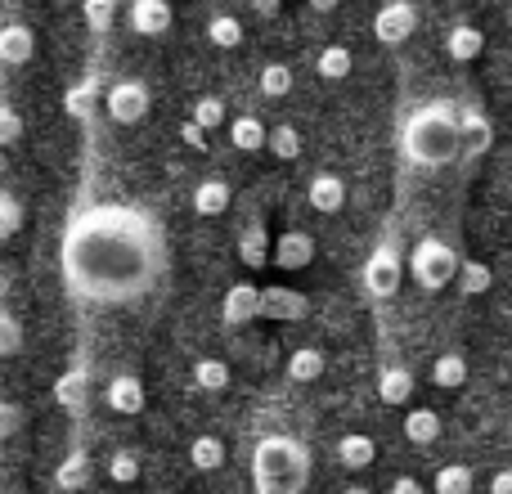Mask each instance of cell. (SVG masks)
<instances>
[{
    "label": "cell",
    "mask_w": 512,
    "mask_h": 494,
    "mask_svg": "<svg viewBox=\"0 0 512 494\" xmlns=\"http://www.w3.org/2000/svg\"><path fill=\"white\" fill-rule=\"evenodd\" d=\"M292 90V68H283V63H265L261 68V95L265 99H283Z\"/></svg>",
    "instance_id": "40"
},
{
    "label": "cell",
    "mask_w": 512,
    "mask_h": 494,
    "mask_svg": "<svg viewBox=\"0 0 512 494\" xmlns=\"http://www.w3.org/2000/svg\"><path fill=\"white\" fill-rule=\"evenodd\" d=\"M194 387L198 391H212V396H216V391H225V387H230V364L216 360V355H203V360L194 364Z\"/></svg>",
    "instance_id": "28"
},
{
    "label": "cell",
    "mask_w": 512,
    "mask_h": 494,
    "mask_svg": "<svg viewBox=\"0 0 512 494\" xmlns=\"http://www.w3.org/2000/svg\"><path fill=\"white\" fill-rule=\"evenodd\" d=\"M256 315H261V288H252V283H234L221 301V319L230 328H243V324H252Z\"/></svg>",
    "instance_id": "15"
},
{
    "label": "cell",
    "mask_w": 512,
    "mask_h": 494,
    "mask_svg": "<svg viewBox=\"0 0 512 494\" xmlns=\"http://www.w3.org/2000/svg\"><path fill=\"white\" fill-rule=\"evenodd\" d=\"M409 274H414L418 288L427 292H441L454 283V274H459V256H454V247L445 239H418L414 252H409Z\"/></svg>",
    "instance_id": "4"
},
{
    "label": "cell",
    "mask_w": 512,
    "mask_h": 494,
    "mask_svg": "<svg viewBox=\"0 0 512 494\" xmlns=\"http://www.w3.org/2000/svg\"><path fill=\"white\" fill-rule=\"evenodd\" d=\"M391 494H427V490L418 486L414 477H396V481H391Z\"/></svg>",
    "instance_id": "45"
},
{
    "label": "cell",
    "mask_w": 512,
    "mask_h": 494,
    "mask_svg": "<svg viewBox=\"0 0 512 494\" xmlns=\"http://www.w3.org/2000/svg\"><path fill=\"white\" fill-rule=\"evenodd\" d=\"M180 140H185L194 153H203V149H207V131L194 122V117H185V122H180Z\"/></svg>",
    "instance_id": "43"
},
{
    "label": "cell",
    "mask_w": 512,
    "mask_h": 494,
    "mask_svg": "<svg viewBox=\"0 0 512 494\" xmlns=\"http://www.w3.org/2000/svg\"><path fill=\"white\" fill-rule=\"evenodd\" d=\"M490 494H512V468H499L490 477Z\"/></svg>",
    "instance_id": "44"
},
{
    "label": "cell",
    "mask_w": 512,
    "mask_h": 494,
    "mask_svg": "<svg viewBox=\"0 0 512 494\" xmlns=\"http://www.w3.org/2000/svg\"><path fill=\"white\" fill-rule=\"evenodd\" d=\"M36 54V32L27 23H0V72H14L23 63H32Z\"/></svg>",
    "instance_id": "10"
},
{
    "label": "cell",
    "mask_w": 512,
    "mask_h": 494,
    "mask_svg": "<svg viewBox=\"0 0 512 494\" xmlns=\"http://www.w3.org/2000/svg\"><path fill=\"white\" fill-rule=\"evenodd\" d=\"M117 5L122 0H81V14H86V27L95 36H108L117 23Z\"/></svg>",
    "instance_id": "33"
},
{
    "label": "cell",
    "mask_w": 512,
    "mask_h": 494,
    "mask_svg": "<svg viewBox=\"0 0 512 494\" xmlns=\"http://www.w3.org/2000/svg\"><path fill=\"white\" fill-rule=\"evenodd\" d=\"M104 477L117 481V486H131V481H140V454H135V450H117L113 459L104 463Z\"/></svg>",
    "instance_id": "35"
},
{
    "label": "cell",
    "mask_w": 512,
    "mask_h": 494,
    "mask_svg": "<svg viewBox=\"0 0 512 494\" xmlns=\"http://www.w3.org/2000/svg\"><path fill=\"white\" fill-rule=\"evenodd\" d=\"M288 378L292 382H315L324 378V355L315 351V346H301V351L288 355Z\"/></svg>",
    "instance_id": "30"
},
{
    "label": "cell",
    "mask_w": 512,
    "mask_h": 494,
    "mask_svg": "<svg viewBox=\"0 0 512 494\" xmlns=\"http://www.w3.org/2000/svg\"><path fill=\"white\" fill-rule=\"evenodd\" d=\"M481 50H486V36H481V27L459 23V27H450V32H445V54H450L454 63L481 59Z\"/></svg>",
    "instance_id": "17"
},
{
    "label": "cell",
    "mask_w": 512,
    "mask_h": 494,
    "mask_svg": "<svg viewBox=\"0 0 512 494\" xmlns=\"http://www.w3.org/2000/svg\"><path fill=\"white\" fill-rule=\"evenodd\" d=\"M95 108H99V81L95 77H81L77 86H68V95H63V113L77 117V122H86Z\"/></svg>",
    "instance_id": "22"
},
{
    "label": "cell",
    "mask_w": 512,
    "mask_h": 494,
    "mask_svg": "<svg viewBox=\"0 0 512 494\" xmlns=\"http://www.w3.org/2000/svg\"><path fill=\"white\" fill-rule=\"evenodd\" d=\"M270 230H265L261 221H252L248 230H243V239H239V256H243V265L248 270H261L265 261H270Z\"/></svg>",
    "instance_id": "24"
},
{
    "label": "cell",
    "mask_w": 512,
    "mask_h": 494,
    "mask_svg": "<svg viewBox=\"0 0 512 494\" xmlns=\"http://www.w3.org/2000/svg\"><path fill=\"white\" fill-rule=\"evenodd\" d=\"M378 400L382 405H409L414 400V373L405 364H387L378 378Z\"/></svg>",
    "instance_id": "20"
},
{
    "label": "cell",
    "mask_w": 512,
    "mask_h": 494,
    "mask_svg": "<svg viewBox=\"0 0 512 494\" xmlns=\"http://www.w3.org/2000/svg\"><path fill=\"white\" fill-rule=\"evenodd\" d=\"M472 468H463V463H445L441 472H436V494H472Z\"/></svg>",
    "instance_id": "36"
},
{
    "label": "cell",
    "mask_w": 512,
    "mask_h": 494,
    "mask_svg": "<svg viewBox=\"0 0 512 494\" xmlns=\"http://www.w3.org/2000/svg\"><path fill=\"white\" fill-rule=\"evenodd\" d=\"M167 270V239L131 203H95L63 230V283L90 306H131Z\"/></svg>",
    "instance_id": "1"
},
{
    "label": "cell",
    "mask_w": 512,
    "mask_h": 494,
    "mask_svg": "<svg viewBox=\"0 0 512 494\" xmlns=\"http://www.w3.org/2000/svg\"><path fill=\"white\" fill-rule=\"evenodd\" d=\"M270 261L279 265V270H306L310 261H315V239H310L306 230H288L279 234L270 247Z\"/></svg>",
    "instance_id": "14"
},
{
    "label": "cell",
    "mask_w": 512,
    "mask_h": 494,
    "mask_svg": "<svg viewBox=\"0 0 512 494\" xmlns=\"http://www.w3.org/2000/svg\"><path fill=\"white\" fill-rule=\"evenodd\" d=\"M441 414L436 409H409L405 414V436L414 445H432V441H441Z\"/></svg>",
    "instance_id": "25"
},
{
    "label": "cell",
    "mask_w": 512,
    "mask_h": 494,
    "mask_svg": "<svg viewBox=\"0 0 512 494\" xmlns=\"http://www.w3.org/2000/svg\"><path fill=\"white\" fill-rule=\"evenodd\" d=\"M432 382L436 387H445V391H454V387H463L468 382V360L463 355H436V364H432Z\"/></svg>",
    "instance_id": "31"
},
{
    "label": "cell",
    "mask_w": 512,
    "mask_h": 494,
    "mask_svg": "<svg viewBox=\"0 0 512 494\" xmlns=\"http://www.w3.org/2000/svg\"><path fill=\"white\" fill-rule=\"evenodd\" d=\"M306 198H310V207H315V212H342V207H346L342 176H328V171H319V176L306 185Z\"/></svg>",
    "instance_id": "19"
},
{
    "label": "cell",
    "mask_w": 512,
    "mask_h": 494,
    "mask_svg": "<svg viewBox=\"0 0 512 494\" xmlns=\"http://www.w3.org/2000/svg\"><path fill=\"white\" fill-rule=\"evenodd\" d=\"M310 5H315V9H333L337 0H310Z\"/></svg>",
    "instance_id": "48"
},
{
    "label": "cell",
    "mask_w": 512,
    "mask_h": 494,
    "mask_svg": "<svg viewBox=\"0 0 512 494\" xmlns=\"http://www.w3.org/2000/svg\"><path fill=\"white\" fill-rule=\"evenodd\" d=\"M230 203H234L230 180L207 176V180H198V185H194V212L203 216V221H216V216H225V212H230Z\"/></svg>",
    "instance_id": "16"
},
{
    "label": "cell",
    "mask_w": 512,
    "mask_h": 494,
    "mask_svg": "<svg viewBox=\"0 0 512 494\" xmlns=\"http://www.w3.org/2000/svg\"><path fill=\"white\" fill-rule=\"evenodd\" d=\"M189 468L194 472H221L225 468V441L221 436H194V441H189Z\"/></svg>",
    "instance_id": "21"
},
{
    "label": "cell",
    "mask_w": 512,
    "mask_h": 494,
    "mask_svg": "<svg viewBox=\"0 0 512 494\" xmlns=\"http://www.w3.org/2000/svg\"><path fill=\"white\" fill-rule=\"evenodd\" d=\"M252 9H256L261 18H274V14L283 9V0H252Z\"/></svg>",
    "instance_id": "46"
},
{
    "label": "cell",
    "mask_w": 512,
    "mask_h": 494,
    "mask_svg": "<svg viewBox=\"0 0 512 494\" xmlns=\"http://www.w3.org/2000/svg\"><path fill=\"white\" fill-rule=\"evenodd\" d=\"M342 494H373V490H369V486H346Z\"/></svg>",
    "instance_id": "47"
},
{
    "label": "cell",
    "mask_w": 512,
    "mask_h": 494,
    "mask_svg": "<svg viewBox=\"0 0 512 494\" xmlns=\"http://www.w3.org/2000/svg\"><path fill=\"white\" fill-rule=\"evenodd\" d=\"M310 481V450L297 436L270 432L252 450V494H301Z\"/></svg>",
    "instance_id": "3"
},
{
    "label": "cell",
    "mask_w": 512,
    "mask_h": 494,
    "mask_svg": "<svg viewBox=\"0 0 512 494\" xmlns=\"http://www.w3.org/2000/svg\"><path fill=\"white\" fill-rule=\"evenodd\" d=\"M414 27H418V14H414V5H409V0H387V5L373 14V36H378L382 45L409 41V36H414Z\"/></svg>",
    "instance_id": "7"
},
{
    "label": "cell",
    "mask_w": 512,
    "mask_h": 494,
    "mask_svg": "<svg viewBox=\"0 0 512 494\" xmlns=\"http://www.w3.org/2000/svg\"><path fill=\"white\" fill-rule=\"evenodd\" d=\"M373 459H378V445H373V436L351 432V436H342V441H337V463H342L346 472L373 468Z\"/></svg>",
    "instance_id": "18"
},
{
    "label": "cell",
    "mask_w": 512,
    "mask_h": 494,
    "mask_svg": "<svg viewBox=\"0 0 512 494\" xmlns=\"http://www.w3.org/2000/svg\"><path fill=\"white\" fill-rule=\"evenodd\" d=\"M18 230H23V203H18V198L0 185V243L14 239Z\"/></svg>",
    "instance_id": "38"
},
{
    "label": "cell",
    "mask_w": 512,
    "mask_h": 494,
    "mask_svg": "<svg viewBox=\"0 0 512 494\" xmlns=\"http://www.w3.org/2000/svg\"><path fill=\"white\" fill-rule=\"evenodd\" d=\"M207 41H212L216 50H239L243 45V23L234 14H212L207 18Z\"/></svg>",
    "instance_id": "27"
},
{
    "label": "cell",
    "mask_w": 512,
    "mask_h": 494,
    "mask_svg": "<svg viewBox=\"0 0 512 494\" xmlns=\"http://www.w3.org/2000/svg\"><path fill=\"white\" fill-rule=\"evenodd\" d=\"M149 108H153L149 86L135 81V77H122V81H113V86L104 90V113L113 117L117 126H140L144 117H149Z\"/></svg>",
    "instance_id": "5"
},
{
    "label": "cell",
    "mask_w": 512,
    "mask_h": 494,
    "mask_svg": "<svg viewBox=\"0 0 512 494\" xmlns=\"http://www.w3.org/2000/svg\"><path fill=\"white\" fill-rule=\"evenodd\" d=\"M310 315L306 292L297 288H261V315L256 319H279V324H301Z\"/></svg>",
    "instance_id": "9"
},
{
    "label": "cell",
    "mask_w": 512,
    "mask_h": 494,
    "mask_svg": "<svg viewBox=\"0 0 512 494\" xmlns=\"http://www.w3.org/2000/svg\"><path fill=\"white\" fill-rule=\"evenodd\" d=\"M351 50L346 45H328V50H319V59H315V68H319V77L324 81H342V77H351Z\"/></svg>",
    "instance_id": "34"
},
{
    "label": "cell",
    "mask_w": 512,
    "mask_h": 494,
    "mask_svg": "<svg viewBox=\"0 0 512 494\" xmlns=\"http://www.w3.org/2000/svg\"><path fill=\"white\" fill-rule=\"evenodd\" d=\"M230 144H234L239 153L265 149V122H261V117H252V113L234 117V122H230Z\"/></svg>",
    "instance_id": "26"
},
{
    "label": "cell",
    "mask_w": 512,
    "mask_h": 494,
    "mask_svg": "<svg viewBox=\"0 0 512 494\" xmlns=\"http://www.w3.org/2000/svg\"><path fill=\"white\" fill-rule=\"evenodd\" d=\"M23 135H27L23 113H18L14 104H5V99H0V149H18V144H23Z\"/></svg>",
    "instance_id": "37"
},
{
    "label": "cell",
    "mask_w": 512,
    "mask_h": 494,
    "mask_svg": "<svg viewBox=\"0 0 512 494\" xmlns=\"http://www.w3.org/2000/svg\"><path fill=\"white\" fill-rule=\"evenodd\" d=\"M265 149L274 153L279 162H292V158H301V131L297 126H274V131H265Z\"/></svg>",
    "instance_id": "32"
},
{
    "label": "cell",
    "mask_w": 512,
    "mask_h": 494,
    "mask_svg": "<svg viewBox=\"0 0 512 494\" xmlns=\"http://www.w3.org/2000/svg\"><path fill=\"white\" fill-rule=\"evenodd\" d=\"M189 117H194L203 131H216V126H225V99H216V95H203V99H194V108H189Z\"/></svg>",
    "instance_id": "39"
},
{
    "label": "cell",
    "mask_w": 512,
    "mask_h": 494,
    "mask_svg": "<svg viewBox=\"0 0 512 494\" xmlns=\"http://www.w3.org/2000/svg\"><path fill=\"white\" fill-rule=\"evenodd\" d=\"M23 351V324H18L9 310H0V360Z\"/></svg>",
    "instance_id": "41"
},
{
    "label": "cell",
    "mask_w": 512,
    "mask_h": 494,
    "mask_svg": "<svg viewBox=\"0 0 512 494\" xmlns=\"http://www.w3.org/2000/svg\"><path fill=\"white\" fill-rule=\"evenodd\" d=\"M490 140H495V126H490L486 108L463 104L459 108V153L463 158H481L490 149Z\"/></svg>",
    "instance_id": "8"
},
{
    "label": "cell",
    "mask_w": 512,
    "mask_h": 494,
    "mask_svg": "<svg viewBox=\"0 0 512 494\" xmlns=\"http://www.w3.org/2000/svg\"><path fill=\"white\" fill-rule=\"evenodd\" d=\"M459 292H468V297H481V292H490V283H495V274H490V265L486 261H459Z\"/></svg>",
    "instance_id": "29"
},
{
    "label": "cell",
    "mask_w": 512,
    "mask_h": 494,
    "mask_svg": "<svg viewBox=\"0 0 512 494\" xmlns=\"http://www.w3.org/2000/svg\"><path fill=\"white\" fill-rule=\"evenodd\" d=\"M27 423V409L14 405V400H0V441H9V436H18Z\"/></svg>",
    "instance_id": "42"
},
{
    "label": "cell",
    "mask_w": 512,
    "mask_h": 494,
    "mask_svg": "<svg viewBox=\"0 0 512 494\" xmlns=\"http://www.w3.org/2000/svg\"><path fill=\"white\" fill-rule=\"evenodd\" d=\"M400 279H405V265H400V252L391 243L373 247V256L364 261V292L373 301H387L400 292Z\"/></svg>",
    "instance_id": "6"
},
{
    "label": "cell",
    "mask_w": 512,
    "mask_h": 494,
    "mask_svg": "<svg viewBox=\"0 0 512 494\" xmlns=\"http://www.w3.org/2000/svg\"><path fill=\"white\" fill-rule=\"evenodd\" d=\"M400 153H405L409 167L423 171H436L459 158V104L432 99V104L414 108L405 131H400Z\"/></svg>",
    "instance_id": "2"
},
{
    "label": "cell",
    "mask_w": 512,
    "mask_h": 494,
    "mask_svg": "<svg viewBox=\"0 0 512 494\" xmlns=\"http://www.w3.org/2000/svg\"><path fill=\"white\" fill-rule=\"evenodd\" d=\"M126 18H131L135 36H167L176 14H171L167 0H131V5H126Z\"/></svg>",
    "instance_id": "12"
},
{
    "label": "cell",
    "mask_w": 512,
    "mask_h": 494,
    "mask_svg": "<svg viewBox=\"0 0 512 494\" xmlns=\"http://www.w3.org/2000/svg\"><path fill=\"white\" fill-rule=\"evenodd\" d=\"M90 477H95V472H90V454L86 450H72L68 459L59 463V472H54V486L72 494V490H86Z\"/></svg>",
    "instance_id": "23"
},
{
    "label": "cell",
    "mask_w": 512,
    "mask_h": 494,
    "mask_svg": "<svg viewBox=\"0 0 512 494\" xmlns=\"http://www.w3.org/2000/svg\"><path fill=\"white\" fill-rule=\"evenodd\" d=\"M104 405L113 409V414H122V418L144 414V382L135 378V373H117V378H108Z\"/></svg>",
    "instance_id": "13"
},
{
    "label": "cell",
    "mask_w": 512,
    "mask_h": 494,
    "mask_svg": "<svg viewBox=\"0 0 512 494\" xmlns=\"http://www.w3.org/2000/svg\"><path fill=\"white\" fill-rule=\"evenodd\" d=\"M54 400H59V409H68L72 418L86 414V405H90V369L86 364H68V369L54 378Z\"/></svg>",
    "instance_id": "11"
}]
</instances>
